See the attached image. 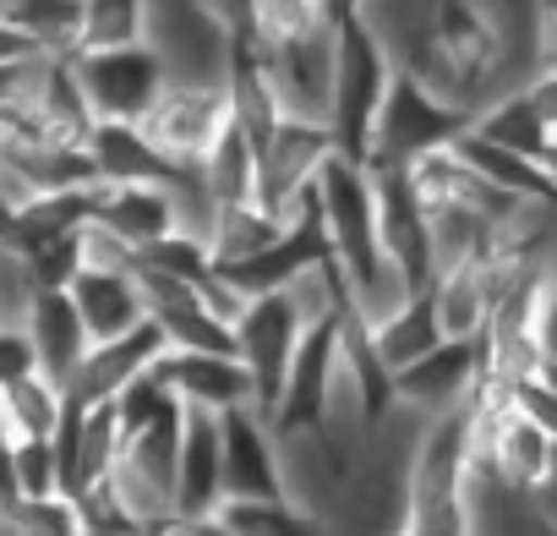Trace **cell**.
<instances>
[{
  "mask_svg": "<svg viewBox=\"0 0 557 536\" xmlns=\"http://www.w3.org/2000/svg\"><path fill=\"white\" fill-rule=\"evenodd\" d=\"M318 208H323V246H329V263L345 275V291L367 285L388 263L377 246V192H372L367 165H350L334 154L318 175Z\"/></svg>",
  "mask_w": 557,
  "mask_h": 536,
  "instance_id": "1",
  "label": "cell"
},
{
  "mask_svg": "<svg viewBox=\"0 0 557 536\" xmlns=\"http://www.w3.org/2000/svg\"><path fill=\"white\" fill-rule=\"evenodd\" d=\"M388 83H394V61H388L350 17H339L334 110H329V137H334V154H339V159L367 165L372 126H377V110H383V99H388Z\"/></svg>",
  "mask_w": 557,
  "mask_h": 536,
  "instance_id": "2",
  "label": "cell"
},
{
  "mask_svg": "<svg viewBox=\"0 0 557 536\" xmlns=\"http://www.w3.org/2000/svg\"><path fill=\"white\" fill-rule=\"evenodd\" d=\"M459 132H470V115L443 105L432 88H421L410 72H394L388 83V99L377 110V126H372V148H367V170H405L416 165L421 154H437L448 148Z\"/></svg>",
  "mask_w": 557,
  "mask_h": 536,
  "instance_id": "3",
  "label": "cell"
},
{
  "mask_svg": "<svg viewBox=\"0 0 557 536\" xmlns=\"http://www.w3.org/2000/svg\"><path fill=\"white\" fill-rule=\"evenodd\" d=\"M137 132L170 170L197 165L230 132V83H164Z\"/></svg>",
  "mask_w": 557,
  "mask_h": 536,
  "instance_id": "4",
  "label": "cell"
},
{
  "mask_svg": "<svg viewBox=\"0 0 557 536\" xmlns=\"http://www.w3.org/2000/svg\"><path fill=\"white\" fill-rule=\"evenodd\" d=\"M143 45L164 66V83H230L235 72V39L213 28L197 0H148Z\"/></svg>",
  "mask_w": 557,
  "mask_h": 536,
  "instance_id": "5",
  "label": "cell"
},
{
  "mask_svg": "<svg viewBox=\"0 0 557 536\" xmlns=\"http://www.w3.org/2000/svg\"><path fill=\"white\" fill-rule=\"evenodd\" d=\"M257 61V72L268 77L278 110L285 121H312V126H329V110H334V50H339V17L307 39H290V45H273V50H257V45H235Z\"/></svg>",
  "mask_w": 557,
  "mask_h": 536,
  "instance_id": "6",
  "label": "cell"
},
{
  "mask_svg": "<svg viewBox=\"0 0 557 536\" xmlns=\"http://www.w3.org/2000/svg\"><path fill=\"white\" fill-rule=\"evenodd\" d=\"M301 324H296V313L285 307V296H251V307H246V318L235 324V362L251 373V389H257V416L268 422V411H273V400H278V389H285V373H290V362H296V345H301Z\"/></svg>",
  "mask_w": 557,
  "mask_h": 536,
  "instance_id": "7",
  "label": "cell"
},
{
  "mask_svg": "<svg viewBox=\"0 0 557 536\" xmlns=\"http://www.w3.org/2000/svg\"><path fill=\"white\" fill-rule=\"evenodd\" d=\"M72 72H77V88L88 99V115L115 121V126H137L143 110L164 88V66L153 61L148 45L115 50V56H83V61H72Z\"/></svg>",
  "mask_w": 557,
  "mask_h": 536,
  "instance_id": "8",
  "label": "cell"
},
{
  "mask_svg": "<svg viewBox=\"0 0 557 536\" xmlns=\"http://www.w3.org/2000/svg\"><path fill=\"white\" fill-rule=\"evenodd\" d=\"M181 411H208V416H235V411H257V389L251 373L235 356H186V351H164L159 367L148 373Z\"/></svg>",
  "mask_w": 557,
  "mask_h": 536,
  "instance_id": "9",
  "label": "cell"
},
{
  "mask_svg": "<svg viewBox=\"0 0 557 536\" xmlns=\"http://www.w3.org/2000/svg\"><path fill=\"white\" fill-rule=\"evenodd\" d=\"M475 383H481V340H443L432 356L394 373V405L432 422V416H448V411L470 405Z\"/></svg>",
  "mask_w": 557,
  "mask_h": 536,
  "instance_id": "10",
  "label": "cell"
},
{
  "mask_svg": "<svg viewBox=\"0 0 557 536\" xmlns=\"http://www.w3.org/2000/svg\"><path fill=\"white\" fill-rule=\"evenodd\" d=\"M164 351H170V345H164V334H159L153 324H137V329L121 334V340L88 345V356L77 362V373H72V383H66V400H72L77 411H88V405H115L137 378H148V373L159 367Z\"/></svg>",
  "mask_w": 557,
  "mask_h": 536,
  "instance_id": "11",
  "label": "cell"
},
{
  "mask_svg": "<svg viewBox=\"0 0 557 536\" xmlns=\"http://www.w3.org/2000/svg\"><path fill=\"white\" fill-rule=\"evenodd\" d=\"M273 454H278V503H290L307 520H329L345 487V465L339 454L307 427V433H273Z\"/></svg>",
  "mask_w": 557,
  "mask_h": 536,
  "instance_id": "12",
  "label": "cell"
},
{
  "mask_svg": "<svg viewBox=\"0 0 557 536\" xmlns=\"http://www.w3.org/2000/svg\"><path fill=\"white\" fill-rule=\"evenodd\" d=\"M224 509V438L219 416L181 411V443H175V514L181 520H213Z\"/></svg>",
  "mask_w": 557,
  "mask_h": 536,
  "instance_id": "13",
  "label": "cell"
},
{
  "mask_svg": "<svg viewBox=\"0 0 557 536\" xmlns=\"http://www.w3.org/2000/svg\"><path fill=\"white\" fill-rule=\"evenodd\" d=\"M334 159V137L329 126H312V121H285L273 132V143L262 148L257 170H262V208L278 219L290 197H301L307 186H318L323 165Z\"/></svg>",
  "mask_w": 557,
  "mask_h": 536,
  "instance_id": "14",
  "label": "cell"
},
{
  "mask_svg": "<svg viewBox=\"0 0 557 536\" xmlns=\"http://www.w3.org/2000/svg\"><path fill=\"white\" fill-rule=\"evenodd\" d=\"M224 438V503H278V454L273 427L257 411L219 416Z\"/></svg>",
  "mask_w": 557,
  "mask_h": 536,
  "instance_id": "15",
  "label": "cell"
},
{
  "mask_svg": "<svg viewBox=\"0 0 557 536\" xmlns=\"http://www.w3.org/2000/svg\"><path fill=\"white\" fill-rule=\"evenodd\" d=\"M88 219L104 224L126 252L148 257L159 241L175 235V208H170V181L159 186H94V203H88Z\"/></svg>",
  "mask_w": 557,
  "mask_h": 536,
  "instance_id": "16",
  "label": "cell"
},
{
  "mask_svg": "<svg viewBox=\"0 0 557 536\" xmlns=\"http://www.w3.org/2000/svg\"><path fill=\"white\" fill-rule=\"evenodd\" d=\"M23 334H28V351H34V367L50 378V383H72L77 362L88 356V334H83V318L72 307L66 291H34L28 313H23Z\"/></svg>",
  "mask_w": 557,
  "mask_h": 536,
  "instance_id": "17",
  "label": "cell"
},
{
  "mask_svg": "<svg viewBox=\"0 0 557 536\" xmlns=\"http://www.w3.org/2000/svg\"><path fill=\"white\" fill-rule=\"evenodd\" d=\"M66 296H72V307L83 318L88 345L121 340L137 324H148V307H143V291H137V268L132 275H94V268H77Z\"/></svg>",
  "mask_w": 557,
  "mask_h": 536,
  "instance_id": "18",
  "label": "cell"
},
{
  "mask_svg": "<svg viewBox=\"0 0 557 536\" xmlns=\"http://www.w3.org/2000/svg\"><path fill=\"white\" fill-rule=\"evenodd\" d=\"M88 165L104 186H159L170 181V165L143 143L137 126H115V121H94L88 132Z\"/></svg>",
  "mask_w": 557,
  "mask_h": 536,
  "instance_id": "19",
  "label": "cell"
},
{
  "mask_svg": "<svg viewBox=\"0 0 557 536\" xmlns=\"http://www.w3.org/2000/svg\"><path fill=\"white\" fill-rule=\"evenodd\" d=\"M432 318L443 340H481L492 324V285H486V268H448V275L432 280Z\"/></svg>",
  "mask_w": 557,
  "mask_h": 536,
  "instance_id": "20",
  "label": "cell"
},
{
  "mask_svg": "<svg viewBox=\"0 0 557 536\" xmlns=\"http://www.w3.org/2000/svg\"><path fill=\"white\" fill-rule=\"evenodd\" d=\"M367 340H372V356L383 362V373L394 378V373H405V367H416L421 356H432L437 345H443V334H437V318H432V296L421 291V296H410L394 318H383L377 329H367Z\"/></svg>",
  "mask_w": 557,
  "mask_h": 536,
  "instance_id": "21",
  "label": "cell"
},
{
  "mask_svg": "<svg viewBox=\"0 0 557 536\" xmlns=\"http://www.w3.org/2000/svg\"><path fill=\"white\" fill-rule=\"evenodd\" d=\"M197 175L208 186V197L219 208H246V203H262V170H257V154L246 148V137L230 126L202 159H197Z\"/></svg>",
  "mask_w": 557,
  "mask_h": 536,
  "instance_id": "22",
  "label": "cell"
},
{
  "mask_svg": "<svg viewBox=\"0 0 557 536\" xmlns=\"http://www.w3.org/2000/svg\"><path fill=\"white\" fill-rule=\"evenodd\" d=\"M470 132H475V137H486L492 148L524 154V159H535V165H546V148H552V137H546L541 115L530 110L524 88H508V94H497L486 110H475Z\"/></svg>",
  "mask_w": 557,
  "mask_h": 536,
  "instance_id": "23",
  "label": "cell"
},
{
  "mask_svg": "<svg viewBox=\"0 0 557 536\" xmlns=\"http://www.w3.org/2000/svg\"><path fill=\"white\" fill-rule=\"evenodd\" d=\"M61 416H66V389L50 383L45 373H28L23 383H12L7 394H0V433H7V443L55 438Z\"/></svg>",
  "mask_w": 557,
  "mask_h": 536,
  "instance_id": "24",
  "label": "cell"
},
{
  "mask_svg": "<svg viewBox=\"0 0 557 536\" xmlns=\"http://www.w3.org/2000/svg\"><path fill=\"white\" fill-rule=\"evenodd\" d=\"M148 34V0H83V23H77V56H115L137 50Z\"/></svg>",
  "mask_w": 557,
  "mask_h": 536,
  "instance_id": "25",
  "label": "cell"
},
{
  "mask_svg": "<svg viewBox=\"0 0 557 536\" xmlns=\"http://www.w3.org/2000/svg\"><path fill=\"white\" fill-rule=\"evenodd\" d=\"M278 235V219L262 208V203H246V208H219L213 230H208V263L213 268H240L251 257H262Z\"/></svg>",
  "mask_w": 557,
  "mask_h": 536,
  "instance_id": "26",
  "label": "cell"
},
{
  "mask_svg": "<svg viewBox=\"0 0 557 536\" xmlns=\"http://www.w3.org/2000/svg\"><path fill=\"white\" fill-rule=\"evenodd\" d=\"M334 12L329 0H257L251 7V34L240 45H257V50H273V45H290V39H307L318 28H329Z\"/></svg>",
  "mask_w": 557,
  "mask_h": 536,
  "instance_id": "27",
  "label": "cell"
},
{
  "mask_svg": "<svg viewBox=\"0 0 557 536\" xmlns=\"http://www.w3.org/2000/svg\"><path fill=\"white\" fill-rule=\"evenodd\" d=\"M7 487H12V503L61 498V465H55L50 438H17V443H7Z\"/></svg>",
  "mask_w": 557,
  "mask_h": 536,
  "instance_id": "28",
  "label": "cell"
},
{
  "mask_svg": "<svg viewBox=\"0 0 557 536\" xmlns=\"http://www.w3.org/2000/svg\"><path fill=\"white\" fill-rule=\"evenodd\" d=\"M219 525L230 536H323V525L296 514L290 503H224Z\"/></svg>",
  "mask_w": 557,
  "mask_h": 536,
  "instance_id": "29",
  "label": "cell"
},
{
  "mask_svg": "<svg viewBox=\"0 0 557 536\" xmlns=\"http://www.w3.org/2000/svg\"><path fill=\"white\" fill-rule=\"evenodd\" d=\"M191 302H197V313L202 318H213L224 334H235V324L246 318V307H251V296L224 275V268H202V275L191 280Z\"/></svg>",
  "mask_w": 557,
  "mask_h": 536,
  "instance_id": "30",
  "label": "cell"
},
{
  "mask_svg": "<svg viewBox=\"0 0 557 536\" xmlns=\"http://www.w3.org/2000/svg\"><path fill=\"white\" fill-rule=\"evenodd\" d=\"M28 373H39V367H34V351H28L23 324L17 329H0V394H7L12 383H23Z\"/></svg>",
  "mask_w": 557,
  "mask_h": 536,
  "instance_id": "31",
  "label": "cell"
},
{
  "mask_svg": "<svg viewBox=\"0 0 557 536\" xmlns=\"http://www.w3.org/2000/svg\"><path fill=\"white\" fill-rule=\"evenodd\" d=\"M197 7L213 17V28H224L235 45L251 34V7H257V0H197Z\"/></svg>",
  "mask_w": 557,
  "mask_h": 536,
  "instance_id": "32",
  "label": "cell"
},
{
  "mask_svg": "<svg viewBox=\"0 0 557 536\" xmlns=\"http://www.w3.org/2000/svg\"><path fill=\"white\" fill-rule=\"evenodd\" d=\"M524 99H530V110L541 115L546 137L557 143V72H552V77H530V83H524Z\"/></svg>",
  "mask_w": 557,
  "mask_h": 536,
  "instance_id": "33",
  "label": "cell"
},
{
  "mask_svg": "<svg viewBox=\"0 0 557 536\" xmlns=\"http://www.w3.org/2000/svg\"><path fill=\"white\" fill-rule=\"evenodd\" d=\"M541 351H546V362H557V268H552L546 302H541Z\"/></svg>",
  "mask_w": 557,
  "mask_h": 536,
  "instance_id": "34",
  "label": "cell"
},
{
  "mask_svg": "<svg viewBox=\"0 0 557 536\" xmlns=\"http://www.w3.org/2000/svg\"><path fill=\"white\" fill-rule=\"evenodd\" d=\"M23 61H34V45L7 17H0V66H23Z\"/></svg>",
  "mask_w": 557,
  "mask_h": 536,
  "instance_id": "35",
  "label": "cell"
},
{
  "mask_svg": "<svg viewBox=\"0 0 557 536\" xmlns=\"http://www.w3.org/2000/svg\"><path fill=\"white\" fill-rule=\"evenodd\" d=\"M535 383H541V389H546V394H552V400H557V362H546V367H541V378H535Z\"/></svg>",
  "mask_w": 557,
  "mask_h": 536,
  "instance_id": "36",
  "label": "cell"
},
{
  "mask_svg": "<svg viewBox=\"0 0 557 536\" xmlns=\"http://www.w3.org/2000/svg\"><path fill=\"white\" fill-rule=\"evenodd\" d=\"M83 536H143V531H83Z\"/></svg>",
  "mask_w": 557,
  "mask_h": 536,
  "instance_id": "37",
  "label": "cell"
}]
</instances>
